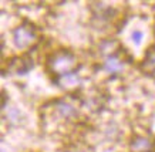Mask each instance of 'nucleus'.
Segmentation results:
<instances>
[{
	"label": "nucleus",
	"mask_w": 155,
	"mask_h": 152,
	"mask_svg": "<svg viewBox=\"0 0 155 152\" xmlns=\"http://www.w3.org/2000/svg\"><path fill=\"white\" fill-rule=\"evenodd\" d=\"M58 84H60L63 88H74L80 84V77L77 76V73H68V74H64V76H60L58 78Z\"/></svg>",
	"instance_id": "6"
},
{
	"label": "nucleus",
	"mask_w": 155,
	"mask_h": 152,
	"mask_svg": "<svg viewBox=\"0 0 155 152\" xmlns=\"http://www.w3.org/2000/svg\"><path fill=\"white\" fill-rule=\"evenodd\" d=\"M20 118H21V112H20L17 108H12L9 111V114H7V119L13 124H19Z\"/></svg>",
	"instance_id": "7"
},
{
	"label": "nucleus",
	"mask_w": 155,
	"mask_h": 152,
	"mask_svg": "<svg viewBox=\"0 0 155 152\" xmlns=\"http://www.w3.org/2000/svg\"><path fill=\"white\" fill-rule=\"evenodd\" d=\"M56 112L58 114V117L63 119H68L71 117H74L77 114V111L74 109V107L70 104H67V102H63V101H58L56 102Z\"/></svg>",
	"instance_id": "5"
},
{
	"label": "nucleus",
	"mask_w": 155,
	"mask_h": 152,
	"mask_svg": "<svg viewBox=\"0 0 155 152\" xmlns=\"http://www.w3.org/2000/svg\"><path fill=\"white\" fill-rule=\"evenodd\" d=\"M130 148H131V152H151L154 145H152V142L148 138L137 135V137L132 138Z\"/></svg>",
	"instance_id": "3"
},
{
	"label": "nucleus",
	"mask_w": 155,
	"mask_h": 152,
	"mask_svg": "<svg viewBox=\"0 0 155 152\" xmlns=\"http://www.w3.org/2000/svg\"><path fill=\"white\" fill-rule=\"evenodd\" d=\"M148 64H151V68H152V71H155V54H152L148 60Z\"/></svg>",
	"instance_id": "9"
},
{
	"label": "nucleus",
	"mask_w": 155,
	"mask_h": 152,
	"mask_svg": "<svg viewBox=\"0 0 155 152\" xmlns=\"http://www.w3.org/2000/svg\"><path fill=\"white\" fill-rule=\"evenodd\" d=\"M75 64V57L70 51H58L48 60V68L50 71L58 76H64L68 73H73Z\"/></svg>",
	"instance_id": "1"
},
{
	"label": "nucleus",
	"mask_w": 155,
	"mask_h": 152,
	"mask_svg": "<svg viewBox=\"0 0 155 152\" xmlns=\"http://www.w3.org/2000/svg\"><path fill=\"white\" fill-rule=\"evenodd\" d=\"M142 37H144V34H142L141 30H134L131 33V38H132V41L137 44V46H140L142 41Z\"/></svg>",
	"instance_id": "8"
},
{
	"label": "nucleus",
	"mask_w": 155,
	"mask_h": 152,
	"mask_svg": "<svg viewBox=\"0 0 155 152\" xmlns=\"http://www.w3.org/2000/svg\"><path fill=\"white\" fill-rule=\"evenodd\" d=\"M104 70L110 74H115L124 70V63L115 56H110L104 63Z\"/></svg>",
	"instance_id": "4"
},
{
	"label": "nucleus",
	"mask_w": 155,
	"mask_h": 152,
	"mask_svg": "<svg viewBox=\"0 0 155 152\" xmlns=\"http://www.w3.org/2000/svg\"><path fill=\"white\" fill-rule=\"evenodd\" d=\"M36 38H37L36 31H34L33 26H30V24H21V26H19L13 31L14 46L17 48H20V50L30 47L36 41Z\"/></svg>",
	"instance_id": "2"
}]
</instances>
